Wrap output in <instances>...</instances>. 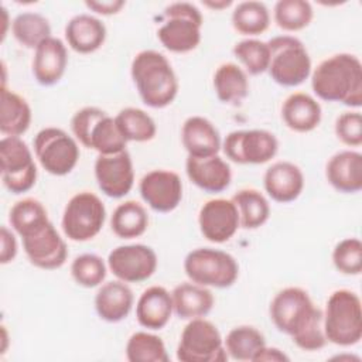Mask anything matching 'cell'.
Instances as JSON below:
<instances>
[{
	"mask_svg": "<svg viewBox=\"0 0 362 362\" xmlns=\"http://www.w3.org/2000/svg\"><path fill=\"white\" fill-rule=\"evenodd\" d=\"M274 327L288 335L303 351H318L327 345L324 314L301 287H286L276 293L269 307Z\"/></svg>",
	"mask_w": 362,
	"mask_h": 362,
	"instance_id": "cell-1",
	"label": "cell"
},
{
	"mask_svg": "<svg viewBox=\"0 0 362 362\" xmlns=\"http://www.w3.org/2000/svg\"><path fill=\"white\" fill-rule=\"evenodd\" d=\"M313 92L325 102L362 106V64L354 54L339 52L322 59L311 71Z\"/></svg>",
	"mask_w": 362,
	"mask_h": 362,
	"instance_id": "cell-2",
	"label": "cell"
},
{
	"mask_svg": "<svg viewBox=\"0 0 362 362\" xmlns=\"http://www.w3.org/2000/svg\"><path fill=\"white\" fill-rule=\"evenodd\" d=\"M130 75L144 105L163 109L178 95V79L170 61L158 51L143 49L132 61Z\"/></svg>",
	"mask_w": 362,
	"mask_h": 362,
	"instance_id": "cell-3",
	"label": "cell"
},
{
	"mask_svg": "<svg viewBox=\"0 0 362 362\" xmlns=\"http://www.w3.org/2000/svg\"><path fill=\"white\" fill-rule=\"evenodd\" d=\"M324 314L327 341L339 346H351L362 338V304L359 296L348 288L329 294Z\"/></svg>",
	"mask_w": 362,
	"mask_h": 362,
	"instance_id": "cell-4",
	"label": "cell"
},
{
	"mask_svg": "<svg viewBox=\"0 0 362 362\" xmlns=\"http://www.w3.org/2000/svg\"><path fill=\"white\" fill-rule=\"evenodd\" d=\"M202 24V14L195 4L174 1L164 8L163 23L157 30V38L170 52H191L201 42Z\"/></svg>",
	"mask_w": 362,
	"mask_h": 362,
	"instance_id": "cell-5",
	"label": "cell"
},
{
	"mask_svg": "<svg viewBox=\"0 0 362 362\" xmlns=\"http://www.w3.org/2000/svg\"><path fill=\"white\" fill-rule=\"evenodd\" d=\"M270 78L280 86L294 88L311 75V58L303 44L294 35H276L267 41Z\"/></svg>",
	"mask_w": 362,
	"mask_h": 362,
	"instance_id": "cell-6",
	"label": "cell"
},
{
	"mask_svg": "<svg viewBox=\"0 0 362 362\" xmlns=\"http://www.w3.org/2000/svg\"><path fill=\"white\" fill-rule=\"evenodd\" d=\"M71 130L76 141L99 154L120 153L127 146L115 117L96 106H85L75 112L71 119Z\"/></svg>",
	"mask_w": 362,
	"mask_h": 362,
	"instance_id": "cell-7",
	"label": "cell"
},
{
	"mask_svg": "<svg viewBox=\"0 0 362 362\" xmlns=\"http://www.w3.org/2000/svg\"><path fill=\"white\" fill-rule=\"evenodd\" d=\"M184 272L192 283L205 287L228 288L238 280L239 264L225 250L198 247L185 256Z\"/></svg>",
	"mask_w": 362,
	"mask_h": 362,
	"instance_id": "cell-8",
	"label": "cell"
},
{
	"mask_svg": "<svg viewBox=\"0 0 362 362\" xmlns=\"http://www.w3.org/2000/svg\"><path fill=\"white\" fill-rule=\"evenodd\" d=\"M106 208L102 199L89 191H81L66 202L61 226L65 236L74 242H88L103 228Z\"/></svg>",
	"mask_w": 362,
	"mask_h": 362,
	"instance_id": "cell-9",
	"label": "cell"
},
{
	"mask_svg": "<svg viewBox=\"0 0 362 362\" xmlns=\"http://www.w3.org/2000/svg\"><path fill=\"white\" fill-rule=\"evenodd\" d=\"M40 165L52 175L69 174L79 161V146L75 137L59 127L41 129L33 141Z\"/></svg>",
	"mask_w": 362,
	"mask_h": 362,
	"instance_id": "cell-10",
	"label": "cell"
},
{
	"mask_svg": "<svg viewBox=\"0 0 362 362\" xmlns=\"http://www.w3.org/2000/svg\"><path fill=\"white\" fill-rule=\"evenodd\" d=\"M181 362H223L228 359L223 338L215 324L205 317L189 320L177 346Z\"/></svg>",
	"mask_w": 362,
	"mask_h": 362,
	"instance_id": "cell-11",
	"label": "cell"
},
{
	"mask_svg": "<svg viewBox=\"0 0 362 362\" xmlns=\"http://www.w3.org/2000/svg\"><path fill=\"white\" fill-rule=\"evenodd\" d=\"M1 182L11 194L30 191L35 182L38 170L33 153L21 137L4 136L0 140Z\"/></svg>",
	"mask_w": 362,
	"mask_h": 362,
	"instance_id": "cell-12",
	"label": "cell"
},
{
	"mask_svg": "<svg viewBox=\"0 0 362 362\" xmlns=\"http://www.w3.org/2000/svg\"><path fill=\"white\" fill-rule=\"evenodd\" d=\"M18 236L23 240L25 256L35 267L55 270L66 262V242L61 238L49 218L34 223Z\"/></svg>",
	"mask_w": 362,
	"mask_h": 362,
	"instance_id": "cell-13",
	"label": "cell"
},
{
	"mask_svg": "<svg viewBox=\"0 0 362 362\" xmlns=\"http://www.w3.org/2000/svg\"><path fill=\"white\" fill-rule=\"evenodd\" d=\"M222 148L236 164H264L277 154L279 140L264 129L233 130L222 141Z\"/></svg>",
	"mask_w": 362,
	"mask_h": 362,
	"instance_id": "cell-14",
	"label": "cell"
},
{
	"mask_svg": "<svg viewBox=\"0 0 362 362\" xmlns=\"http://www.w3.org/2000/svg\"><path fill=\"white\" fill-rule=\"evenodd\" d=\"M156 252L143 243L122 245L107 256V267L117 280L124 283H140L150 279L157 270Z\"/></svg>",
	"mask_w": 362,
	"mask_h": 362,
	"instance_id": "cell-15",
	"label": "cell"
},
{
	"mask_svg": "<svg viewBox=\"0 0 362 362\" xmlns=\"http://www.w3.org/2000/svg\"><path fill=\"white\" fill-rule=\"evenodd\" d=\"M93 171L99 189L109 198H123L133 188L134 170L127 150L115 154H99Z\"/></svg>",
	"mask_w": 362,
	"mask_h": 362,
	"instance_id": "cell-16",
	"label": "cell"
},
{
	"mask_svg": "<svg viewBox=\"0 0 362 362\" xmlns=\"http://www.w3.org/2000/svg\"><path fill=\"white\" fill-rule=\"evenodd\" d=\"M141 199L156 212L174 211L182 199V181L175 171L151 170L139 182Z\"/></svg>",
	"mask_w": 362,
	"mask_h": 362,
	"instance_id": "cell-17",
	"label": "cell"
},
{
	"mask_svg": "<svg viewBox=\"0 0 362 362\" xmlns=\"http://www.w3.org/2000/svg\"><path fill=\"white\" fill-rule=\"evenodd\" d=\"M198 225L206 240L212 243L228 242L240 228L238 208L232 199H209L199 208Z\"/></svg>",
	"mask_w": 362,
	"mask_h": 362,
	"instance_id": "cell-18",
	"label": "cell"
},
{
	"mask_svg": "<svg viewBox=\"0 0 362 362\" xmlns=\"http://www.w3.org/2000/svg\"><path fill=\"white\" fill-rule=\"evenodd\" d=\"M185 173L198 188L216 194L225 191L232 181V170L219 154L211 157H187Z\"/></svg>",
	"mask_w": 362,
	"mask_h": 362,
	"instance_id": "cell-19",
	"label": "cell"
},
{
	"mask_svg": "<svg viewBox=\"0 0 362 362\" xmlns=\"http://www.w3.org/2000/svg\"><path fill=\"white\" fill-rule=\"evenodd\" d=\"M263 185L267 195L280 204L296 201L304 188L301 168L291 161L273 163L263 175Z\"/></svg>",
	"mask_w": 362,
	"mask_h": 362,
	"instance_id": "cell-20",
	"label": "cell"
},
{
	"mask_svg": "<svg viewBox=\"0 0 362 362\" xmlns=\"http://www.w3.org/2000/svg\"><path fill=\"white\" fill-rule=\"evenodd\" d=\"M68 65L66 45L57 37H49L34 49L33 75L42 86L58 83Z\"/></svg>",
	"mask_w": 362,
	"mask_h": 362,
	"instance_id": "cell-21",
	"label": "cell"
},
{
	"mask_svg": "<svg viewBox=\"0 0 362 362\" xmlns=\"http://www.w3.org/2000/svg\"><path fill=\"white\" fill-rule=\"evenodd\" d=\"M325 177L338 192H359L362 189V154L355 150L335 153L327 161Z\"/></svg>",
	"mask_w": 362,
	"mask_h": 362,
	"instance_id": "cell-22",
	"label": "cell"
},
{
	"mask_svg": "<svg viewBox=\"0 0 362 362\" xmlns=\"http://www.w3.org/2000/svg\"><path fill=\"white\" fill-rule=\"evenodd\" d=\"M181 141L189 157H211L219 153L222 140L215 124L204 116H189L181 127Z\"/></svg>",
	"mask_w": 362,
	"mask_h": 362,
	"instance_id": "cell-23",
	"label": "cell"
},
{
	"mask_svg": "<svg viewBox=\"0 0 362 362\" xmlns=\"http://www.w3.org/2000/svg\"><path fill=\"white\" fill-rule=\"evenodd\" d=\"M174 313L171 293L163 286L146 288L136 304L137 322L147 329L157 331L164 328Z\"/></svg>",
	"mask_w": 362,
	"mask_h": 362,
	"instance_id": "cell-24",
	"label": "cell"
},
{
	"mask_svg": "<svg viewBox=\"0 0 362 362\" xmlns=\"http://www.w3.org/2000/svg\"><path fill=\"white\" fill-rule=\"evenodd\" d=\"M134 303V296L127 283L122 280L106 281L99 286L95 296V310L100 320L119 322L124 320Z\"/></svg>",
	"mask_w": 362,
	"mask_h": 362,
	"instance_id": "cell-25",
	"label": "cell"
},
{
	"mask_svg": "<svg viewBox=\"0 0 362 362\" xmlns=\"http://www.w3.org/2000/svg\"><path fill=\"white\" fill-rule=\"evenodd\" d=\"M321 117L322 109L320 102L305 92H294L283 100L281 119L293 132H313L321 123Z\"/></svg>",
	"mask_w": 362,
	"mask_h": 362,
	"instance_id": "cell-26",
	"label": "cell"
},
{
	"mask_svg": "<svg viewBox=\"0 0 362 362\" xmlns=\"http://www.w3.org/2000/svg\"><path fill=\"white\" fill-rule=\"evenodd\" d=\"M65 40L75 52L90 54L103 45L106 27L92 14H76L65 25Z\"/></svg>",
	"mask_w": 362,
	"mask_h": 362,
	"instance_id": "cell-27",
	"label": "cell"
},
{
	"mask_svg": "<svg viewBox=\"0 0 362 362\" xmlns=\"http://www.w3.org/2000/svg\"><path fill=\"white\" fill-rule=\"evenodd\" d=\"M174 313L181 320H194L211 313L215 298L212 291L201 284L185 281L180 283L171 291Z\"/></svg>",
	"mask_w": 362,
	"mask_h": 362,
	"instance_id": "cell-28",
	"label": "cell"
},
{
	"mask_svg": "<svg viewBox=\"0 0 362 362\" xmlns=\"http://www.w3.org/2000/svg\"><path fill=\"white\" fill-rule=\"evenodd\" d=\"M212 83L216 98L226 105L238 106L249 95L247 74L235 62L221 64L214 74Z\"/></svg>",
	"mask_w": 362,
	"mask_h": 362,
	"instance_id": "cell-29",
	"label": "cell"
},
{
	"mask_svg": "<svg viewBox=\"0 0 362 362\" xmlns=\"http://www.w3.org/2000/svg\"><path fill=\"white\" fill-rule=\"evenodd\" d=\"M0 132L4 136L20 137L24 134L33 119L28 102L18 93L1 86V110H0Z\"/></svg>",
	"mask_w": 362,
	"mask_h": 362,
	"instance_id": "cell-30",
	"label": "cell"
},
{
	"mask_svg": "<svg viewBox=\"0 0 362 362\" xmlns=\"http://www.w3.org/2000/svg\"><path fill=\"white\" fill-rule=\"evenodd\" d=\"M110 228L120 239H134L141 236L148 228V214L146 208L133 199L119 204L110 218Z\"/></svg>",
	"mask_w": 362,
	"mask_h": 362,
	"instance_id": "cell-31",
	"label": "cell"
},
{
	"mask_svg": "<svg viewBox=\"0 0 362 362\" xmlns=\"http://www.w3.org/2000/svg\"><path fill=\"white\" fill-rule=\"evenodd\" d=\"M238 208L240 228L257 229L263 226L270 216V204L267 198L255 188H242L230 198Z\"/></svg>",
	"mask_w": 362,
	"mask_h": 362,
	"instance_id": "cell-32",
	"label": "cell"
},
{
	"mask_svg": "<svg viewBox=\"0 0 362 362\" xmlns=\"http://www.w3.org/2000/svg\"><path fill=\"white\" fill-rule=\"evenodd\" d=\"M235 31L242 35L256 37L263 34L270 25V11L262 1L247 0L238 3L230 17Z\"/></svg>",
	"mask_w": 362,
	"mask_h": 362,
	"instance_id": "cell-33",
	"label": "cell"
},
{
	"mask_svg": "<svg viewBox=\"0 0 362 362\" xmlns=\"http://www.w3.org/2000/svg\"><path fill=\"white\" fill-rule=\"evenodd\" d=\"M228 356L235 361H252L266 345L264 335L252 325H239L232 328L223 339Z\"/></svg>",
	"mask_w": 362,
	"mask_h": 362,
	"instance_id": "cell-34",
	"label": "cell"
},
{
	"mask_svg": "<svg viewBox=\"0 0 362 362\" xmlns=\"http://www.w3.org/2000/svg\"><path fill=\"white\" fill-rule=\"evenodd\" d=\"M115 122L124 137L129 141L144 143L154 139L157 133V126L154 119L139 107H124L116 116Z\"/></svg>",
	"mask_w": 362,
	"mask_h": 362,
	"instance_id": "cell-35",
	"label": "cell"
},
{
	"mask_svg": "<svg viewBox=\"0 0 362 362\" xmlns=\"http://www.w3.org/2000/svg\"><path fill=\"white\" fill-rule=\"evenodd\" d=\"M13 37L25 48L35 49L42 41L52 37L49 21L40 13L24 11L14 17L11 23Z\"/></svg>",
	"mask_w": 362,
	"mask_h": 362,
	"instance_id": "cell-36",
	"label": "cell"
},
{
	"mask_svg": "<svg viewBox=\"0 0 362 362\" xmlns=\"http://www.w3.org/2000/svg\"><path fill=\"white\" fill-rule=\"evenodd\" d=\"M314 10L305 0H279L273 8V18L279 28L287 33H297L310 25Z\"/></svg>",
	"mask_w": 362,
	"mask_h": 362,
	"instance_id": "cell-37",
	"label": "cell"
},
{
	"mask_svg": "<svg viewBox=\"0 0 362 362\" xmlns=\"http://www.w3.org/2000/svg\"><path fill=\"white\" fill-rule=\"evenodd\" d=\"M126 358L129 362H168L163 339L147 331H137L130 335L126 344Z\"/></svg>",
	"mask_w": 362,
	"mask_h": 362,
	"instance_id": "cell-38",
	"label": "cell"
},
{
	"mask_svg": "<svg viewBox=\"0 0 362 362\" xmlns=\"http://www.w3.org/2000/svg\"><path fill=\"white\" fill-rule=\"evenodd\" d=\"M107 273V264L95 253H82L71 263V276L82 287L93 288L103 283Z\"/></svg>",
	"mask_w": 362,
	"mask_h": 362,
	"instance_id": "cell-39",
	"label": "cell"
},
{
	"mask_svg": "<svg viewBox=\"0 0 362 362\" xmlns=\"http://www.w3.org/2000/svg\"><path fill=\"white\" fill-rule=\"evenodd\" d=\"M235 58L245 66V72L249 75H260L267 72L269 66V47L267 42L246 38L233 45L232 49Z\"/></svg>",
	"mask_w": 362,
	"mask_h": 362,
	"instance_id": "cell-40",
	"label": "cell"
},
{
	"mask_svg": "<svg viewBox=\"0 0 362 362\" xmlns=\"http://www.w3.org/2000/svg\"><path fill=\"white\" fill-rule=\"evenodd\" d=\"M335 269L346 276H358L362 272V242L358 238L339 240L332 250Z\"/></svg>",
	"mask_w": 362,
	"mask_h": 362,
	"instance_id": "cell-41",
	"label": "cell"
},
{
	"mask_svg": "<svg viewBox=\"0 0 362 362\" xmlns=\"http://www.w3.org/2000/svg\"><path fill=\"white\" fill-rule=\"evenodd\" d=\"M48 218L45 206L35 198H24L17 201L8 214L11 229L20 235L34 223Z\"/></svg>",
	"mask_w": 362,
	"mask_h": 362,
	"instance_id": "cell-42",
	"label": "cell"
},
{
	"mask_svg": "<svg viewBox=\"0 0 362 362\" xmlns=\"http://www.w3.org/2000/svg\"><path fill=\"white\" fill-rule=\"evenodd\" d=\"M335 136L348 147H359L362 144V115L359 110H348L341 113L335 120Z\"/></svg>",
	"mask_w": 362,
	"mask_h": 362,
	"instance_id": "cell-43",
	"label": "cell"
},
{
	"mask_svg": "<svg viewBox=\"0 0 362 362\" xmlns=\"http://www.w3.org/2000/svg\"><path fill=\"white\" fill-rule=\"evenodd\" d=\"M0 243H1V250H0V263L7 264L11 263L18 252V245L17 239L13 230H10L7 226L0 228Z\"/></svg>",
	"mask_w": 362,
	"mask_h": 362,
	"instance_id": "cell-44",
	"label": "cell"
},
{
	"mask_svg": "<svg viewBox=\"0 0 362 362\" xmlns=\"http://www.w3.org/2000/svg\"><path fill=\"white\" fill-rule=\"evenodd\" d=\"M85 6L96 13V14H102V16H112V14H117L124 6L126 1L123 0H106V1H85Z\"/></svg>",
	"mask_w": 362,
	"mask_h": 362,
	"instance_id": "cell-45",
	"label": "cell"
},
{
	"mask_svg": "<svg viewBox=\"0 0 362 362\" xmlns=\"http://www.w3.org/2000/svg\"><path fill=\"white\" fill-rule=\"evenodd\" d=\"M287 362V361H290V358L283 352V351H280L279 348H270V346H267V345H264L257 354H256V356H255V359H253V362Z\"/></svg>",
	"mask_w": 362,
	"mask_h": 362,
	"instance_id": "cell-46",
	"label": "cell"
},
{
	"mask_svg": "<svg viewBox=\"0 0 362 362\" xmlns=\"http://www.w3.org/2000/svg\"><path fill=\"white\" fill-rule=\"evenodd\" d=\"M202 4L212 10H223L232 4L230 0H204Z\"/></svg>",
	"mask_w": 362,
	"mask_h": 362,
	"instance_id": "cell-47",
	"label": "cell"
}]
</instances>
